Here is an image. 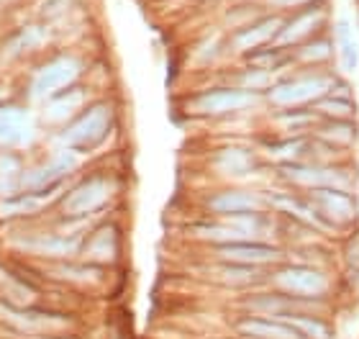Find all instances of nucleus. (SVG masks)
Returning a JSON list of instances; mask_svg holds the SVG:
<instances>
[{
    "label": "nucleus",
    "instance_id": "6",
    "mask_svg": "<svg viewBox=\"0 0 359 339\" xmlns=\"http://www.w3.org/2000/svg\"><path fill=\"white\" fill-rule=\"evenodd\" d=\"M329 91V83L323 77H303V80H290V83H283L269 91V100L275 106L283 108H295L303 106L308 100L321 98L323 93Z\"/></svg>",
    "mask_w": 359,
    "mask_h": 339
},
{
    "label": "nucleus",
    "instance_id": "11",
    "mask_svg": "<svg viewBox=\"0 0 359 339\" xmlns=\"http://www.w3.org/2000/svg\"><path fill=\"white\" fill-rule=\"evenodd\" d=\"M280 29H283V23L277 21V18H264V21L252 23L247 29H241L239 34L233 36V46H236L239 52H255V49L264 46L267 41H272Z\"/></svg>",
    "mask_w": 359,
    "mask_h": 339
},
{
    "label": "nucleus",
    "instance_id": "22",
    "mask_svg": "<svg viewBox=\"0 0 359 339\" xmlns=\"http://www.w3.org/2000/svg\"><path fill=\"white\" fill-rule=\"evenodd\" d=\"M303 57H318V60H323V57H329V44H318V46H308L306 52H303Z\"/></svg>",
    "mask_w": 359,
    "mask_h": 339
},
{
    "label": "nucleus",
    "instance_id": "5",
    "mask_svg": "<svg viewBox=\"0 0 359 339\" xmlns=\"http://www.w3.org/2000/svg\"><path fill=\"white\" fill-rule=\"evenodd\" d=\"M257 95L249 91H239V88H221V91L203 93L201 98L193 100V111L203 113V116H221V113H233L244 111V108L255 106Z\"/></svg>",
    "mask_w": 359,
    "mask_h": 339
},
{
    "label": "nucleus",
    "instance_id": "9",
    "mask_svg": "<svg viewBox=\"0 0 359 339\" xmlns=\"http://www.w3.org/2000/svg\"><path fill=\"white\" fill-rule=\"evenodd\" d=\"M275 283L283 291H290V293L298 295H318L326 291V278H323L318 270H303V267H290V270H283L275 278Z\"/></svg>",
    "mask_w": 359,
    "mask_h": 339
},
{
    "label": "nucleus",
    "instance_id": "15",
    "mask_svg": "<svg viewBox=\"0 0 359 339\" xmlns=\"http://www.w3.org/2000/svg\"><path fill=\"white\" fill-rule=\"evenodd\" d=\"M337 41H339V52H341V62H344V69L346 72H354L359 65V44H357V36H354L352 26L346 21H339Z\"/></svg>",
    "mask_w": 359,
    "mask_h": 339
},
{
    "label": "nucleus",
    "instance_id": "1",
    "mask_svg": "<svg viewBox=\"0 0 359 339\" xmlns=\"http://www.w3.org/2000/svg\"><path fill=\"white\" fill-rule=\"evenodd\" d=\"M83 75V62L75 54H54L46 57L31 72V93L41 100H49L60 93L75 88Z\"/></svg>",
    "mask_w": 359,
    "mask_h": 339
},
{
    "label": "nucleus",
    "instance_id": "2",
    "mask_svg": "<svg viewBox=\"0 0 359 339\" xmlns=\"http://www.w3.org/2000/svg\"><path fill=\"white\" fill-rule=\"evenodd\" d=\"M113 124V113L108 103H93L83 108L75 119L67 121L60 131V144L67 149H88L95 147Z\"/></svg>",
    "mask_w": 359,
    "mask_h": 339
},
{
    "label": "nucleus",
    "instance_id": "8",
    "mask_svg": "<svg viewBox=\"0 0 359 339\" xmlns=\"http://www.w3.org/2000/svg\"><path fill=\"white\" fill-rule=\"evenodd\" d=\"M83 103H85V91L80 85H75V88H69V91L44 100V121L65 126L67 121H72L77 113L83 111Z\"/></svg>",
    "mask_w": 359,
    "mask_h": 339
},
{
    "label": "nucleus",
    "instance_id": "12",
    "mask_svg": "<svg viewBox=\"0 0 359 339\" xmlns=\"http://www.w3.org/2000/svg\"><path fill=\"white\" fill-rule=\"evenodd\" d=\"M287 178L300 185H311V188H329V185H344V178L334 170H323V167H295L287 170Z\"/></svg>",
    "mask_w": 359,
    "mask_h": 339
},
{
    "label": "nucleus",
    "instance_id": "16",
    "mask_svg": "<svg viewBox=\"0 0 359 339\" xmlns=\"http://www.w3.org/2000/svg\"><path fill=\"white\" fill-rule=\"evenodd\" d=\"M316 198H318V201H323L326 211H331L334 216H337V219H352V216H354L352 198L346 196V193H341V190L321 188L318 193H316Z\"/></svg>",
    "mask_w": 359,
    "mask_h": 339
},
{
    "label": "nucleus",
    "instance_id": "21",
    "mask_svg": "<svg viewBox=\"0 0 359 339\" xmlns=\"http://www.w3.org/2000/svg\"><path fill=\"white\" fill-rule=\"evenodd\" d=\"M321 108H323V111H329V113H339V116H346V113H352L349 103H344V100H323Z\"/></svg>",
    "mask_w": 359,
    "mask_h": 339
},
{
    "label": "nucleus",
    "instance_id": "24",
    "mask_svg": "<svg viewBox=\"0 0 359 339\" xmlns=\"http://www.w3.org/2000/svg\"><path fill=\"white\" fill-rule=\"evenodd\" d=\"M277 6H298V3H308V0H272Z\"/></svg>",
    "mask_w": 359,
    "mask_h": 339
},
{
    "label": "nucleus",
    "instance_id": "19",
    "mask_svg": "<svg viewBox=\"0 0 359 339\" xmlns=\"http://www.w3.org/2000/svg\"><path fill=\"white\" fill-rule=\"evenodd\" d=\"M218 167H224L226 173H236V175L247 173L249 167H252V157L244 149H239V147H231V149H226L218 157Z\"/></svg>",
    "mask_w": 359,
    "mask_h": 339
},
{
    "label": "nucleus",
    "instance_id": "20",
    "mask_svg": "<svg viewBox=\"0 0 359 339\" xmlns=\"http://www.w3.org/2000/svg\"><path fill=\"white\" fill-rule=\"evenodd\" d=\"M290 326H298V329H303L306 334H311V337H318V339H329V334H326V326L318 324V321H311V319H285Z\"/></svg>",
    "mask_w": 359,
    "mask_h": 339
},
{
    "label": "nucleus",
    "instance_id": "17",
    "mask_svg": "<svg viewBox=\"0 0 359 339\" xmlns=\"http://www.w3.org/2000/svg\"><path fill=\"white\" fill-rule=\"evenodd\" d=\"M241 332L255 334V337H262V339H298L295 332H290L287 326L275 324V321H262V319L244 321V324H241Z\"/></svg>",
    "mask_w": 359,
    "mask_h": 339
},
{
    "label": "nucleus",
    "instance_id": "3",
    "mask_svg": "<svg viewBox=\"0 0 359 339\" xmlns=\"http://www.w3.org/2000/svg\"><path fill=\"white\" fill-rule=\"evenodd\" d=\"M108 201H111V182L105 178H88L62 196L60 211L67 219H85L90 213L100 211Z\"/></svg>",
    "mask_w": 359,
    "mask_h": 339
},
{
    "label": "nucleus",
    "instance_id": "4",
    "mask_svg": "<svg viewBox=\"0 0 359 339\" xmlns=\"http://www.w3.org/2000/svg\"><path fill=\"white\" fill-rule=\"evenodd\" d=\"M36 119L29 108L15 106V103L0 106V147L23 149L36 139Z\"/></svg>",
    "mask_w": 359,
    "mask_h": 339
},
{
    "label": "nucleus",
    "instance_id": "18",
    "mask_svg": "<svg viewBox=\"0 0 359 339\" xmlns=\"http://www.w3.org/2000/svg\"><path fill=\"white\" fill-rule=\"evenodd\" d=\"M113 252H116V234H113L111 226H105V229H100V232L90 239L88 255L93 257V260H111Z\"/></svg>",
    "mask_w": 359,
    "mask_h": 339
},
{
    "label": "nucleus",
    "instance_id": "7",
    "mask_svg": "<svg viewBox=\"0 0 359 339\" xmlns=\"http://www.w3.org/2000/svg\"><path fill=\"white\" fill-rule=\"evenodd\" d=\"M218 255L229 260V262H239V265H262L277 260V249L267 247V244H259L255 239L247 241H226V244H218Z\"/></svg>",
    "mask_w": 359,
    "mask_h": 339
},
{
    "label": "nucleus",
    "instance_id": "13",
    "mask_svg": "<svg viewBox=\"0 0 359 339\" xmlns=\"http://www.w3.org/2000/svg\"><path fill=\"white\" fill-rule=\"evenodd\" d=\"M318 18H321V13H316V11H308V13L298 15V18H292L290 23H285L283 29L277 31V46H287L292 44V41H300L303 36H308L311 31L318 26Z\"/></svg>",
    "mask_w": 359,
    "mask_h": 339
},
{
    "label": "nucleus",
    "instance_id": "10",
    "mask_svg": "<svg viewBox=\"0 0 359 339\" xmlns=\"http://www.w3.org/2000/svg\"><path fill=\"white\" fill-rule=\"evenodd\" d=\"M262 206H264V198L257 196V193H249V190H226V193H218L210 201V211L226 213V216H239V213L262 211Z\"/></svg>",
    "mask_w": 359,
    "mask_h": 339
},
{
    "label": "nucleus",
    "instance_id": "14",
    "mask_svg": "<svg viewBox=\"0 0 359 339\" xmlns=\"http://www.w3.org/2000/svg\"><path fill=\"white\" fill-rule=\"evenodd\" d=\"M8 321H13L15 326H21L23 332H44L49 326L60 324V317H52V314H41V311H29V309H11L6 314Z\"/></svg>",
    "mask_w": 359,
    "mask_h": 339
},
{
    "label": "nucleus",
    "instance_id": "23",
    "mask_svg": "<svg viewBox=\"0 0 359 339\" xmlns=\"http://www.w3.org/2000/svg\"><path fill=\"white\" fill-rule=\"evenodd\" d=\"M21 6V0H0V11H8V8Z\"/></svg>",
    "mask_w": 359,
    "mask_h": 339
}]
</instances>
